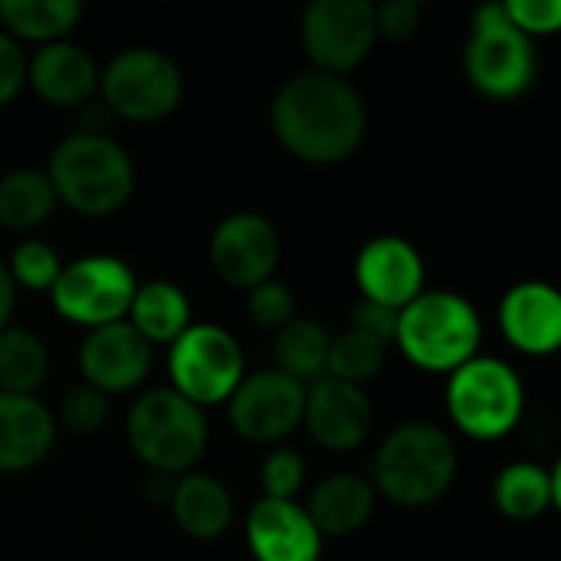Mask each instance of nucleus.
<instances>
[{
  "label": "nucleus",
  "mask_w": 561,
  "mask_h": 561,
  "mask_svg": "<svg viewBox=\"0 0 561 561\" xmlns=\"http://www.w3.org/2000/svg\"><path fill=\"white\" fill-rule=\"evenodd\" d=\"M271 126L277 142L295 159L337 165L360 149L367 136V110L344 77L308 70L277 90Z\"/></svg>",
  "instance_id": "1"
},
{
  "label": "nucleus",
  "mask_w": 561,
  "mask_h": 561,
  "mask_svg": "<svg viewBox=\"0 0 561 561\" xmlns=\"http://www.w3.org/2000/svg\"><path fill=\"white\" fill-rule=\"evenodd\" d=\"M459 453L453 436L426 420L400 423L374 456V489L400 508L436 505L456 482Z\"/></svg>",
  "instance_id": "2"
},
{
  "label": "nucleus",
  "mask_w": 561,
  "mask_h": 561,
  "mask_svg": "<svg viewBox=\"0 0 561 561\" xmlns=\"http://www.w3.org/2000/svg\"><path fill=\"white\" fill-rule=\"evenodd\" d=\"M47 175L54 182L57 202L90 218L116 215L136 188V169L126 149L106 133L87 129L67 136L54 149Z\"/></svg>",
  "instance_id": "3"
},
{
  "label": "nucleus",
  "mask_w": 561,
  "mask_h": 561,
  "mask_svg": "<svg viewBox=\"0 0 561 561\" xmlns=\"http://www.w3.org/2000/svg\"><path fill=\"white\" fill-rule=\"evenodd\" d=\"M393 344L413 367L449 377L479 354L482 318L456 291H423L400 311Z\"/></svg>",
  "instance_id": "4"
},
{
  "label": "nucleus",
  "mask_w": 561,
  "mask_h": 561,
  "mask_svg": "<svg viewBox=\"0 0 561 561\" xmlns=\"http://www.w3.org/2000/svg\"><path fill=\"white\" fill-rule=\"evenodd\" d=\"M462 73L469 87L492 100L512 103L522 100L538 77V54L525 31L512 24L499 0H485L476 8L466 50H462Z\"/></svg>",
  "instance_id": "5"
},
{
  "label": "nucleus",
  "mask_w": 561,
  "mask_h": 561,
  "mask_svg": "<svg viewBox=\"0 0 561 561\" xmlns=\"http://www.w3.org/2000/svg\"><path fill=\"white\" fill-rule=\"evenodd\" d=\"M126 439L133 453L156 476H185L205 456L208 423L202 407L175 393L172 387L142 393L126 416Z\"/></svg>",
  "instance_id": "6"
},
{
  "label": "nucleus",
  "mask_w": 561,
  "mask_h": 561,
  "mask_svg": "<svg viewBox=\"0 0 561 561\" xmlns=\"http://www.w3.org/2000/svg\"><path fill=\"white\" fill-rule=\"evenodd\" d=\"M446 413L459 433L479 443L505 439L525 413V383L512 364L476 354L446 380Z\"/></svg>",
  "instance_id": "7"
},
{
  "label": "nucleus",
  "mask_w": 561,
  "mask_h": 561,
  "mask_svg": "<svg viewBox=\"0 0 561 561\" xmlns=\"http://www.w3.org/2000/svg\"><path fill=\"white\" fill-rule=\"evenodd\" d=\"M185 80L172 57L159 50H123L100 73V96L106 110L129 123H159L182 103Z\"/></svg>",
  "instance_id": "8"
},
{
  "label": "nucleus",
  "mask_w": 561,
  "mask_h": 561,
  "mask_svg": "<svg viewBox=\"0 0 561 561\" xmlns=\"http://www.w3.org/2000/svg\"><path fill=\"white\" fill-rule=\"evenodd\" d=\"M136 288V274L126 261L113 254H87L64 264L50 298L60 318L93 331L126 321Z\"/></svg>",
  "instance_id": "9"
},
{
  "label": "nucleus",
  "mask_w": 561,
  "mask_h": 561,
  "mask_svg": "<svg viewBox=\"0 0 561 561\" xmlns=\"http://www.w3.org/2000/svg\"><path fill=\"white\" fill-rule=\"evenodd\" d=\"M172 390L195 407L228 403L244 380V354L238 341L218 324H192L175 344H169Z\"/></svg>",
  "instance_id": "10"
},
{
  "label": "nucleus",
  "mask_w": 561,
  "mask_h": 561,
  "mask_svg": "<svg viewBox=\"0 0 561 561\" xmlns=\"http://www.w3.org/2000/svg\"><path fill=\"white\" fill-rule=\"evenodd\" d=\"M301 44L314 70L347 77L377 44V0H308Z\"/></svg>",
  "instance_id": "11"
},
{
  "label": "nucleus",
  "mask_w": 561,
  "mask_h": 561,
  "mask_svg": "<svg viewBox=\"0 0 561 561\" xmlns=\"http://www.w3.org/2000/svg\"><path fill=\"white\" fill-rule=\"evenodd\" d=\"M308 387L280 370L248 374L228 397V420L251 443H277L305 420Z\"/></svg>",
  "instance_id": "12"
},
{
  "label": "nucleus",
  "mask_w": 561,
  "mask_h": 561,
  "mask_svg": "<svg viewBox=\"0 0 561 561\" xmlns=\"http://www.w3.org/2000/svg\"><path fill=\"white\" fill-rule=\"evenodd\" d=\"M208 261L225 285L251 291L261 280L274 277V267L280 261L277 228L257 211H234L215 225Z\"/></svg>",
  "instance_id": "13"
},
{
  "label": "nucleus",
  "mask_w": 561,
  "mask_h": 561,
  "mask_svg": "<svg viewBox=\"0 0 561 561\" xmlns=\"http://www.w3.org/2000/svg\"><path fill=\"white\" fill-rule=\"evenodd\" d=\"M354 277L364 301L383 305L390 311H403L413 298L426 291L423 254L413 248V241L400 234L370 238L354 261Z\"/></svg>",
  "instance_id": "14"
},
{
  "label": "nucleus",
  "mask_w": 561,
  "mask_h": 561,
  "mask_svg": "<svg viewBox=\"0 0 561 561\" xmlns=\"http://www.w3.org/2000/svg\"><path fill=\"white\" fill-rule=\"evenodd\" d=\"M301 423L318 446L331 453H351L364 446L374 430V403L364 387L321 377L308 387Z\"/></svg>",
  "instance_id": "15"
},
{
  "label": "nucleus",
  "mask_w": 561,
  "mask_h": 561,
  "mask_svg": "<svg viewBox=\"0 0 561 561\" xmlns=\"http://www.w3.org/2000/svg\"><path fill=\"white\" fill-rule=\"evenodd\" d=\"M499 331L525 357L561 354V288L518 280L499 301Z\"/></svg>",
  "instance_id": "16"
},
{
  "label": "nucleus",
  "mask_w": 561,
  "mask_h": 561,
  "mask_svg": "<svg viewBox=\"0 0 561 561\" xmlns=\"http://www.w3.org/2000/svg\"><path fill=\"white\" fill-rule=\"evenodd\" d=\"M80 370L83 383L103 390L106 397L129 393L152 370V344L129 321L93 328L80 347Z\"/></svg>",
  "instance_id": "17"
},
{
  "label": "nucleus",
  "mask_w": 561,
  "mask_h": 561,
  "mask_svg": "<svg viewBox=\"0 0 561 561\" xmlns=\"http://www.w3.org/2000/svg\"><path fill=\"white\" fill-rule=\"evenodd\" d=\"M254 561H321L324 535L295 499H257L244 518Z\"/></svg>",
  "instance_id": "18"
},
{
  "label": "nucleus",
  "mask_w": 561,
  "mask_h": 561,
  "mask_svg": "<svg viewBox=\"0 0 561 561\" xmlns=\"http://www.w3.org/2000/svg\"><path fill=\"white\" fill-rule=\"evenodd\" d=\"M57 443V416L37 397L0 393V476L34 469Z\"/></svg>",
  "instance_id": "19"
},
{
  "label": "nucleus",
  "mask_w": 561,
  "mask_h": 561,
  "mask_svg": "<svg viewBox=\"0 0 561 561\" xmlns=\"http://www.w3.org/2000/svg\"><path fill=\"white\" fill-rule=\"evenodd\" d=\"M27 80L50 106H87L100 93V70L93 57L67 41L44 44L27 67Z\"/></svg>",
  "instance_id": "20"
},
{
  "label": "nucleus",
  "mask_w": 561,
  "mask_h": 561,
  "mask_svg": "<svg viewBox=\"0 0 561 561\" xmlns=\"http://www.w3.org/2000/svg\"><path fill=\"white\" fill-rule=\"evenodd\" d=\"M169 508L175 525L198 541L221 538L234 522V499L228 485L205 472H185L172 482Z\"/></svg>",
  "instance_id": "21"
},
{
  "label": "nucleus",
  "mask_w": 561,
  "mask_h": 561,
  "mask_svg": "<svg viewBox=\"0 0 561 561\" xmlns=\"http://www.w3.org/2000/svg\"><path fill=\"white\" fill-rule=\"evenodd\" d=\"M305 508L324 538H344L370 522L377 508V489L357 472H334L311 492Z\"/></svg>",
  "instance_id": "22"
},
{
  "label": "nucleus",
  "mask_w": 561,
  "mask_h": 561,
  "mask_svg": "<svg viewBox=\"0 0 561 561\" xmlns=\"http://www.w3.org/2000/svg\"><path fill=\"white\" fill-rule=\"evenodd\" d=\"M126 321L156 347V344H175L192 328V305L185 291L172 280H146L136 288V298L129 305Z\"/></svg>",
  "instance_id": "23"
},
{
  "label": "nucleus",
  "mask_w": 561,
  "mask_h": 561,
  "mask_svg": "<svg viewBox=\"0 0 561 561\" xmlns=\"http://www.w3.org/2000/svg\"><path fill=\"white\" fill-rule=\"evenodd\" d=\"M83 18V0H0V24L14 41H64Z\"/></svg>",
  "instance_id": "24"
},
{
  "label": "nucleus",
  "mask_w": 561,
  "mask_h": 561,
  "mask_svg": "<svg viewBox=\"0 0 561 561\" xmlns=\"http://www.w3.org/2000/svg\"><path fill=\"white\" fill-rule=\"evenodd\" d=\"M492 505L512 522H531L551 508V476L531 459L502 466L492 479Z\"/></svg>",
  "instance_id": "25"
},
{
  "label": "nucleus",
  "mask_w": 561,
  "mask_h": 561,
  "mask_svg": "<svg viewBox=\"0 0 561 561\" xmlns=\"http://www.w3.org/2000/svg\"><path fill=\"white\" fill-rule=\"evenodd\" d=\"M57 208V192L47 172L14 169L0 175V225L11 231L41 228Z\"/></svg>",
  "instance_id": "26"
},
{
  "label": "nucleus",
  "mask_w": 561,
  "mask_h": 561,
  "mask_svg": "<svg viewBox=\"0 0 561 561\" xmlns=\"http://www.w3.org/2000/svg\"><path fill=\"white\" fill-rule=\"evenodd\" d=\"M331 334L311 318H291L274 334V370L295 377L298 383H314L328 374Z\"/></svg>",
  "instance_id": "27"
},
{
  "label": "nucleus",
  "mask_w": 561,
  "mask_h": 561,
  "mask_svg": "<svg viewBox=\"0 0 561 561\" xmlns=\"http://www.w3.org/2000/svg\"><path fill=\"white\" fill-rule=\"evenodd\" d=\"M47 374L50 354L34 331L14 324L0 331V393L37 397V390L47 383Z\"/></svg>",
  "instance_id": "28"
},
{
  "label": "nucleus",
  "mask_w": 561,
  "mask_h": 561,
  "mask_svg": "<svg viewBox=\"0 0 561 561\" xmlns=\"http://www.w3.org/2000/svg\"><path fill=\"white\" fill-rule=\"evenodd\" d=\"M383 364H387V344L364 334V331H357V328H347L344 334L331 337L328 374L324 377L364 387L383 370Z\"/></svg>",
  "instance_id": "29"
},
{
  "label": "nucleus",
  "mask_w": 561,
  "mask_h": 561,
  "mask_svg": "<svg viewBox=\"0 0 561 561\" xmlns=\"http://www.w3.org/2000/svg\"><path fill=\"white\" fill-rule=\"evenodd\" d=\"M8 271L14 277L18 288H27V291H50L57 285V277L64 271V261L60 254L47 244V241H21L8 261Z\"/></svg>",
  "instance_id": "30"
},
{
  "label": "nucleus",
  "mask_w": 561,
  "mask_h": 561,
  "mask_svg": "<svg viewBox=\"0 0 561 561\" xmlns=\"http://www.w3.org/2000/svg\"><path fill=\"white\" fill-rule=\"evenodd\" d=\"M248 318L257 324V328H267V331H280L295 314V295L285 280L277 277H267L261 285H254L248 291Z\"/></svg>",
  "instance_id": "31"
},
{
  "label": "nucleus",
  "mask_w": 561,
  "mask_h": 561,
  "mask_svg": "<svg viewBox=\"0 0 561 561\" xmlns=\"http://www.w3.org/2000/svg\"><path fill=\"white\" fill-rule=\"evenodd\" d=\"M308 479V462L295 449H274L261 462V489L264 499H295Z\"/></svg>",
  "instance_id": "32"
},
{
  "label": "nucleus",
  "mask_w": 561,
  "mask_h": 561,
  "mask_svg": "<svg viewBox=\"0 0 561 561\" xmlns=\"http://www.w3.org/2000/svg\"><path fill=\"white\" fill-rule=\"evenodd\" d=\"M110 416V397L90 383H80L73 390H67V397L60 400V423L70 433H96Z\"/></svg>",
  "instance_id": "33"
},
{
  "label": "nucleus",
  "mask_w": 561,
  "mask_h": 561,
  "mask_svg": "<svg viewBox=\"0 0 561 561\" xmlns=\"http://www.w3.org/2000/svg\"><path fill=\"white\" fill-rule=\"evenodd\" d=\"M505 14L518 31H525L531 41L561 34V0H499Z\"/></svg>",
  "instance_id": "34"
},
{
  "label": "nucleus",
  "mask_w": 561,
  "mask_h": 561,
  "mask_svg": "<svg viewBox=\"0 0 561 561\" xmlns=\"http://www.w3.org/2000/svg\"><path fill=\"white\" fill-rule=\"evenodd\" d=\"M27 67H31V60H27L21 41L0 31V106H8L11 100L21 96V90L27 87Z\"/></svg>",
  "instance_id": "35"
},
{
  "label": "nucleus",
  "mask_w": 561,
  "mask_h": 561,
  "mask_svg": "<svg viewBox=\"0 0 561 561\" xmlns=\"http://www.w3.org/2000/svg\"><path fill=\"white\" fill-rule=\"evenodd\" d=\"M416 31H420V4H410V0H380L377 4V37L403 44Z\"/></svg>",
  "instance_id": "36"
},
{
  "label": "nucleus",
  "mask_w": 561,
  "mask_h": 561,
  "mask_svg": "<svg viewBox=\"0 0 561 561\" xmlns=\"http://www.w3.org/2000/svg\"><path fill=\"white\" fill-rule=\"evenodd\" d=\"M397 321H400V311H390V308L374 305V301H360L351 314V328L383 341L387 347L397 341Z\"/></svg>",
  "instance_id": "37"
},
{
  "label": "nucleus",
  "mask_w": 561,
  "mask_h": 561,
  "mask_svg": "<svg viewBox=\"0 0 561 561\" xmlns=\"http://www.w3.org/2000/svg\"><path fill=\"white\" fill-rule=\"evenodd\" d=\"M14 308H18V285L8 271V264L0 261V331H4L14 318Z\"/></svg>",
  "instance_id": "38"
},
{
  "label": "nucleus",
  "mask_w": 561,
  "mask_h": 561,
  "mask_svg": "<svg viewBox=\"0 0 561 561\" xmlns=\"http://www.w3.org/2000/svg\"><path fill=\"white\" fill-rule=\"evenodd\" d=\"M548 476H551V508L561 512V456H558V462L548 469Z\"/></svg>",
  "instance_id": "39"
},
{
  "label": "nucleus",
  "mask_w": 561,
  "mask_h": 561,
  "mask_svg": "<svg viewBox=\"0 0 561 561\" xmlns=\"http://www.w3.org/2000/svg\"><path fill=\"white\" fill-rule=\"evenodd\" d=\"M410 4H420V8H423V4H426V0H410Z\"/></svg>",
  "instance_id": "40"
}]
</instances>
